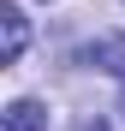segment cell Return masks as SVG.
<instances>
[{
	"label": "cell",
	"instance_id": "cell-1",
	"mask_svg": "<svg viewBox=\"0 0 125 131\" xmlns=\"http://www.w3.org/2000/svg\"><path fill=\"white\" fill-rule=\"evenodd\" d=\"M77 66H89V72H113V78H125V36H95L89 48H77Z\"/></svg>",
	"mask_w": 125,
	"mask_h": 131
},
{
	"label": "cell",
	"instance_id": "cell-4",
	"mask_svg": "<svg viewBox=\"0 0 125 131\" xmlns=\"http://www.w3.org/2000/svg\"><path fill=\"white\" fill-rule=\"evenodd\" d=\"M119 113H125V95H119Z\"/></svg>",
	"mask_w": 125,
	"mask_h": 131
},
{
	"label": "cell",
	"instance_id": "cell-3",
	"mask_svg": "<svg viewBox=\"0 0 125 131\" xmlns=\"http://www.w3.org/2000/svg\"><path fill=\"white\" fill-rule=\"evenodd\" d=\"M6 131H48V113L36 101H12L6 107Z\"/></svg>",
	"mask_w": 125,
	"mask_h": 131
},
{
	"label": "cell",
	"instance_id": "cell-2",
	"mask_svg": "<svg viewBox=\"0 0 125 131\" xmlns=\"http://www.w3.org/2000/svg\"><path fill=\"white\" fill-rule=\"evenodd\" d=\"M0 30H6V66L24 54V42H30V30H24V12L18 6H0Z\"/></svg>",
	"mask_w": 125,
	"mask_h": 131
}]
</instances>
